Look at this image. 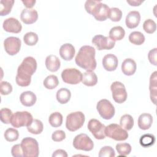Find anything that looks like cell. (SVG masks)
Instances as JSON below:
<instances>
[{
  "instance_id": "7a4b0ae2",
  "label": "cell",
  "mask_w": 157,
  "mask_h": 157,
  "mask_svg": "<svg viewBox=\"0 0 157 157\" xmlns=\"http://www.w3.org/2000/svg\"><path fill=\"white\" fill-rule=\"evenodd\" d=\"M95 54L96 51L94 47L90 45L82 46L75 56L76 64L86 71H94L97 65Z\"/></svg>"
},
{
  "instance_id": "bcb514c9",
  "label": "cell",
  "mask_w": 157,
  "mask_h": 157,
  "mask_svg": "<svg viewBox=\"0 0 157 157\" xmlns=\"http://www.w3.org/2000/svg\"><path fill=\"white\" fill-rule=\"evenodd\" d=\"M98 1H93V0H88L85 2V9L86 11L91 14V12L93 10V9L94 7V6L99 2Z\"/></svg>"
},
{
  "instance_id": "d6a6232c",
  "label": "cell",
  "mask_w": 157,
  "mask_h": 157,
  "mask_svg": "<svg viewBox=\"0 0 157 157\" xmlns=\"http://www.w3.org/2000/svg\"><path fill=\"white\" fill-rule=\"evenodd\" d=\"M43 84L47 89L53 90L58 85L59 80L56 75H50L44 79Z\"/></svg>"
},
{
  "instance_id": "277c9868",
  "label": "cell",
  "mask_w": 157,
  "mask_h": 157,
  "mask_svg": "<svg viewBox=\"0 0 157 157\" xmlns=\"http://www.w3.org/2000/svg\"><path fill=\"white\" fill-rule=\"evenodd\" d=\"M21 146L24 157H37L39 153L37 141L32 137H27L22 139Z\"/></svg>"
},
{
  "instance_id": "d6986e66",
  "label": "cell",
  "mask_w": 157,
  "mask_h": 157,
  "mask_svg": "<svg viewBox=\"0 0 157 157\" xmlns=\"http://www.w3.org/2000/svg\"><path fill=\"white\" fill-rule=\"evenodd\" d=\"M75 53L74 47L71 44H64L59 48L60 56L65 61H71Z\"/></svg>"
},
{
  "instance_id": "5b68a950",
  "label": "cell",
  "mask_w": 157,
  "mask_h": 157,
  "mask_svg": "<svg viewBox=\"0 0 157 157\" xmlns=\"http://www.w3.org/2000/svg\"><path fill=\"white\" fill-rule=\"evenodd\" d=\"M105 134L108 137L117 141L125 140L128 137V133L126 130L115 123L110 124L105 126Z\"/></svg>"
},
{
  "instance_id": "74e56055",
  "label": "cell",
  "mask_w": 157,
  "mask_h": 157,
  "mask_svg": "<svg viewBox=\"0 0 157 157\" xmlns=\"http://www.w3.org/2000/svg\"><path fill=\"white\" fill-rule=\"evenodd\" d=\"M1 121L4 124L10 123L11 118L12 116V112L8 108H2L0 110Z\"/></svg>"
},
{
  "instance_id": "9a60e30c",
  "label": "cell",
  "mask_w": 157,
  "mask_h": 157,
  "mask_svg": "<svg viewBox=\"0 0 157 157\" xmlns=\"http://www.w3.org/2000/svg\"><path fill=\"white\" fill-rule=\"evenodd\" d=\"M3 29L5 31L12 33H19L22 29V26L20 21L13 17L6 19L2 24Z\"/></svg>"
},
{
  "instance_id": "ac0fdd59",
  "label": "cell",
  "mask_w": 157,
  "mask_h": 157,
  "mask_svg": "<svg viewBox=\"0 0 157 157\" xmlns=\"http://www.w3.org/2000/svg\"><path fill=\"white\" fill-rule=\"evenodd\" d=\"M140 21V15L138 11L133 10L128 13L126 17L125 23L129 29L136 28Z\"/></svg>"
},
{
  "instance_id": "60d3db41",
  "label": "cell",
  "mask_w": 157,
  "mask_h": 157,
  "mask_svg": "<svg viewBox=\"0 0 157 157\" xmlns=\"http://www.w3.org/2000/svg\"><path fill=\"white\" fill-rule=\"evenodd\" d=\"M98 156L99 157H114L115 153L112 147L105 146L100 149Z\"/></svg>"
},
{
  "instance_id": "7402d4cb",
  "label": "cell",
  "mask_w": 157,
  "mask_h": 157,
  "mask_svg": "<svg viewBox=\"0 0 157 157\" xmlns=\"http://www.w3.org/2000/svg\"><path fill=\"white\" fill-rule=\"evenodd\" d=\"M47 69L50 72H56L60 67L61 62L59 59L53 55H50L47 56L45 61Z\"/></svg>"
},
{
  "instance_id": "f1b7e54d",
  "label": "cell",
  "mask_w": 157,
  "mask_h": 157,
  "mask_svg": "<svg viewBox=\"0 0 157 157\" xmlns=\"http://www.w3.org/2000/svg\"><path fill=\"white\" fill-rule=\"evenodd\" d=\"M120 126L126 131L131 130L134 126V119L129 114L123 115L120 120Z\"/></svg>"
},
{
  "instance_id": "f35d334b",
  "label": "cell",
  "mask_w": 157,
  "mask_h": 157,
  "mask_svg": "<svg viewBox=\"0 0 157 157\" xmlns=\"http://www.w3.org/2000/svg\"><path fill=\"white\" fill-rule=\"evenodd\" d=\"M144 30L148 34H152L156 29V24L154 20L151 19L146 20L143 24Z\"/></svg>"
},
{
  "instance_id": "d590c367",
  "label": "cell",
  "mask_w": 157,
  "mask_h": 157,
  "mask_svg": "<svg viewBox=\"0 0 157 157\" xmlns=\"http://www.w3.org/2000/svg\"><path fill=\"white\" fill-rule=\"evenodd\" d=\"M115 148L120 156H126L131 151V146L128 143L117 144Z\"/></svg>"
},
{
  "instance_id": "ffe728a7",
  "label": "cell",
  "mask_w": 157,
  "mask_h": 157,
  "mask_svg": "<svg viewBox=\"0 0 157 157\" xmlns=\"http://www.w3.org/2000/svg\"><path fill=\"white\" fill-rule=\"evenodd\" d=\"M136 63L135 61L131 58L125 59L121 64V71L126 75H132L136 72Z\"/></svg>"
},
{
  "instance_id": "83f0119b",
  "label": "cell",
  "mask_w": 157,
  "mask_h": 157,
  "mask_svg": "<svg viewBox=\"0 0 157 157\" xmlns=\"http://www.w3.org/2000/svg\"><path fill=\"white\" fill-rule=\"evenodd\" d=\"M27 129L31 134H39L44 129V125L40 120L34 119L31 123L27 126Z\"/></svg>"
},
{
  "instance_id": "e575fe53",
  "label": "cell",
  "mask_w": 157,
  "mask_h": 157,
  "mask_svg": "<svg viewBox=\"0 0 157 157\" xmlns=\"http://www.w3.org/2000/svg\"><path fill=\"white\" fill-rule=\"evenodd\" d=\"M38 36L33 32H28L23 36V40L25 44L29 46L35 45L38 42Z\"/></svg>"
},
{
  "instance_id": "ee69618b",
  "label": "cell",
  "mask_w": 157,
  "mask_h": 157,
  "mask_svg": "<svg viewBox=\"0 0 157 157\" xmlns=\"http://www.w3.org/2000/svg\"><path fill=\"white\" fill-rule=\"evenodd\" d=\"M11 153L14 157H24L21 144L14 145L11 149Z\"/></svg>"
},
{
  "instance_id": "44dd1931",
  "label": "cell",
  "mask_w": 157,
  "mask_h": 157,
  "mask_svg": "<svg viewBox=\"0 0 157 157\" xmlns=\"http://www.w3.org/2000/svg\"><path fill=\"white\" fill-rule=\"evenodd\" d=\"M20 100L22 105L26 107H31L36 103L37 97L33 92L26 91L20 94Z\"/></svg>"
},
{
  "instance_id": "7c38bea8",
  "label": "cell",
  "mask_w": 157,
  "mask_h": 157,
  "mask_svg": "<svg viewBox=\"0 0 157 157\" xmlns=\"http://www.w3.org/2000/svg\"><path fill=\"white\" fill-rule=\"evenodd\" d=\"M110 12V9L109 7L107 4L99 1L93 9L91 15H92L96 20L102 21L109 17Z\"/></svg>"
},
{
  "instance_id": "f546056e",
  "label": "cell",
  "mask_w": 157,
  "mask_h": 157,
  "mask_svg": "<svg viewBox=\"0 0 157 157\" xmlns=\"http://www.w3.org/2000/svg\"><path fill=\"white\" fill-rule=\"evenodd\" d=\"M15 1L13 0H1L0 1V15L5 16L8 15L12 10Z\"/></svg>"
},
{
  "instance_id": "c3c4849f",
  "label": "cell",
  "mask_w": 157,
  "mask_h": 157,
  "mask_svg": "<svg viewBox=\"0 0 157 157\" xmlns=\"http://www.w3.org/2000/svg\"><path fill=\"white\" fill-rule=\"evenodd\" d=\"M21 2L26 8L31 9L34 6L36 1L35 0H27V1H22Z\"/></svg>"
},
{
  "instance_id": "8d00e7d4",
  "label": "cell",
  "mask_w": 157,
  "mask_h": 157,
  "mask_svg": "<svg viewBox=\"0 0 157 157\" xmlns=\"http://www.w3.org/2000/svg\"><path fill=\"white\" fill-rule=\"evenodd\" d=\"M5 139L8 142H14L16 141L19 137L18 131L14 128H8L4 132Z\"/></svg>"
},
{
  "instance_id": "6da1fadb",
  "label": "cell",
  "mask_w": 157,
  "mask_h": 157,
  "mask_svg": "<svg viewBox=\"0 0 157 157\" xmlns=\"http://www.w3.org/2000/svg\"><path fill=\"white\" fill-rule=\"evenodd\" d=\"M37 69L36 60L32 56L26 57L17 69L15 81L20 86H28L30 85L31 76Z\"/></svg>"
},
{
  "instance_id": "3957f363",
  "label": "cell",
  "mask_w": 157,
  "mask_h": 157,
  "mask_svg": "<svg viewBox=\"0 0 157 157\" xmlns=\"http://www.w3.org/2000/svg\"><path fill=\"white\" fill-rule=\"evenodd\" d=\"M85 120V115L82 112H72L66 117V127L70 131H75L82 127Z\"/></svg>"
},
{
  "instance_id": "8992f818",
  "label": "cell",
  "mask_w": 157,
  "mask_h": 157,
  "mask_svg": "<svg viewBox=\"0 0 157 157\" xmlns=\"http://www.w3.org/2000/svg\"><path fill=\"white\" fill-rule=\"evenodd\" d=\"M33 120V116L29 112L27 111H18L12 115L10 124L14 128L27 127L31 123Z\"/></svg>"
},
{
  "instance_id": "5bb4252c",
  "label": "cell",
  "mask_w": 157,
  "mask_h": 157,
  "mask_svg": "<svg viewBox=\"0 0 157 157\" xmlns=\"http://www.w3.org/2000/svg\"><path fill=\"white\" fill-rule=\"evenodd\" d=\"M92 43L96 47L98 50H110L115 46V42L109 37L102 35H96L92 39Z\"/></svg>"
},
{
  "instance_id": "4fadbf2b",
  "label": "cell",
  "mask_w": 157,
  "mask_h": 157,
  "mask_svg": "<svg viewBox=\"0 0 157 157\" xmlns=\"http://www.w3.org/2000/svg\"><path fill=\"white\" fill-rule=\"evenodd\" d=\"M21 40L17 37L10 36L6 38L4 41L5 51L9 55L13 56L17 54L21 48Z\"/></svg>"
},
{
  "instance_id": "52a82bcc",
  "label": "cell",
  "mask_w": 157,
  "mask_h": 157,
  "mask_svg": "<svg viewBox=\"0 0 157 157\" xmlns=\"http://www.w3.org/2000/svg\"><path fill=\"white\" fill-rule=\"evenodd\" d=\"M82 72L75 68H67L61 72V78L64 82L70 85L78 84L82 80Z\"/></svg>"
},
{
  "instance_id": "30bf717a",
  "label": "cell",
  "mask_w": 157,
  "mask_h": 157,
  "mask_svg": "<svg viewBox=\"0 0 157 157\" xmlns=\"http://www.w3.org/2000/svg\"><path fill=\"white\" fill-rule=\"evenodd\" d=\"M110 90L115 102L121 104L126 101L128 94L125 86L121 82L118 81L113 82L110 86Z\"/></svg>"
},
{
  "instance_id": "484cf974",
  "label": "cell",
  "mask_w": 157,
  "mask_h": 157,
  "mask_svg": "<svg viewBox=\"0 0 157 157\" xmlns=\"http://www.w3.org/2000/svg\"><path fill=\"white\" fill-rule=\"evenodd\" d=\"M71 97V93L69 90L66 88H61L56 92V98L58 102L61 104L68 102Z\"/></svg>"
},
{
  "instance_id": "9c48e42d",
  "label": "cell",
  "mask_w": 157,
  "mask_h": 157,
  "mask_svg": "<svg viewBox=\"0 0 157 157\" xmlns=\"http://www.w3.org/2000/svg\"><path fill=\"white\" fill-rule=\"evenodd\" d=\"M96 109L100 116L105 120H110L115 115V108L113 104L107 99L100 100L96 105Z\"/></svg>"
},
{
  "instance_id": "f6af8a7d",
  "label": "cell",
  "mask_w": 157,
  "mask_h": 157,
  "mask_svg": "<svg viewBox=\"0 0 157 157\" xmlns=\"http://www.w3.org/2000/svg\"><path fill=\"white\" fill-rule=\"evenodd\" d=\"M156 55H157V48H154L153 49L150 50L148 54V58L151 64L154 66H157L156 62Z\"/></svg>"
},
{
  "instance_id": "4316f807",
  "label": "cell",
  "mask_w": 157,
  "mask_h": 157,
  "mask_svg": "<svg viewBox=\"0 0 157 157\" xmlns=\"http://www.w3.org/2000/svg\"><path fill=\"white\" fill-rule=\"evenodd\" d=\"M125 36L124 29L120 26H114L109 31V37L113 41L121 40Z\"/></svg>"
},
{
  "instance_id": "d4e9b609",
  "label": "cell",
  "mask_w": 157,
  "mask_h": 157,
  "mask_svg": "<svg viewBox=\"0 0 157 157\" xmlns=\"http://www.w3.org/2000/svg\"><path fill=\"white\" fill-rule=\"evenodd\" d=\"M82 83L88 86H93L96 85L98 77L96 74L93 71H86L82 75Z\"/></svg>"
},
{
  "instance_id": "4dcf8cb0",
  "label": "cell",
  "mask_w": 157,
  "mask_h": 157,
  "mask_svg": "<svg viewBox=\"0 0 157 157\" xmlns=\"http://www.w3.org/2000/svg\"><path fill=\"white\" fill-rule=\"evenodd\" d=\"M144 35L139 31H133L129 36V40L132 44L140 45L145 42Z\"/></svg>"
},
{
  "instance_id": "e0dca14e",
  "label": "cell",
  "mask_w": 157,
  "mask_h": 157,
  "mask_svg": "<svg viewBox=\"0 0 157 157\" xmlns=\"http://www.w3.org/2000/svg\"><path fill=\"white\" fill-rule=\"evenodd\" d=\"M102 66L105 70L107 71H115L118 64L117 57L113 54H107L102 59Z\"/></svg>"
},
{
  "instance_id": "681fc988",
  "label": "cell",
  "mask_w": 157,
  "mask_h": 157,
  "mask_svg": "<svg viewBox=\"0 0 157 157\" xmlns=\"http://www.w3.org/2000/svg\"><path fill=\"white\" fill-rule=\"evenodd\" d=\"M144 1H137V0H132V1H127V2L131 6H140Z\"/></svg>"
},
{
  "instance_id": "603a6c76",
  "label": "cell",
  "mask_w": 157,
  "mask_h": 157,
  "mask_svg": "<svg viewBox=\"0 0 157 157\" xmlns=\"http://www.w3.org/2000/svg\"><path fill=\"white\" fill-rule=\"evenodd\" d=\"M153 123V117L151 114L144 113L141 114L137 121L138 126L140 129L147 130L148 129Z\"/></svg>"
},
{
  "instance_id": "7dc6e473",
  "label": "cell",
  "mask_w": 157,
  "mask_h": 157,
  "mask_svg": "<svg viewBox=\"0 0 157 157\" xmlns=\"http://www.w3.org/2000/svg\"><path fill=\"white\" fill-rule=\"evenodd\" d=\"M53 157H67V154L66 151L62 149H58L55 150L52 154Z\"/></svg>"
},
{
  "instance_id": "836d02e7",
  "label": "cell",
  "mask_w": 157,
  "mask_h": 157,
  "mask_svg": "<svg viewBox=\"0 0 157 157\" xmlns=\"http://www.w3.org/2000/svg\"><path fill=\"white\" fill-rule=\"evenodd\" d=\"M48 122L52 127H59L63 123V115L58 112L52 113L48 118Z\"/></svg>"
},
{
  "instance_id": "7bdbcfd3",
  "label": "cell",
  "mask_w": 157,
  "mask_h": 157,
  "mask_svg": "<svg viewBox=\"0 0 157 157\" xmlns=\"http://www.w3.org/2000/svg\"><path fill=\"white\" fill-rule=\"evenodd\" d=\"M66 138L65 132L62 130H56L52 135V139L55 142H61Z\"/></svg>"
},
{
  "instance_id": "2e32d148",
  "label": "cell",
  "mask_w": 157,
  "mask_h": 157,
  "mask_svg": "<svg viewBox=\"0 0 157 157\" xmlns=\"http://www.w3.org/2000/svg\"><path fill=\"white\" fill-rule=\"evenodd\" d=\"M38 18V13L35 9H25L20 15L21 20L26 25H30L35 23Z\"/></svg>"
},
{
  "instance_id": "cb8c5ba5",
  "label": "cell",
  "mask_w": 157,
  "mask_h": 157,
  "mask_svg": "<svg viewBox=\"0 0 157 157\" xmlns=\"http://www.w3.org/2000/svg\"><path fill=\"white\" fill-rule=\"evenodd\" d=\"M156 71H155L150 76V85H149V90H150V99L154 104L156 103V93H157V76H156Z\"/></svg>"
},
{
  "instance_id": "8fae6325",
  "label": "cell",
  "mask_w": 157,
  "mask_h": 157,
  "mask_svg": "<svg viewBox=\"0 0 157 157\" xmlns=\"http://www.w3.org/2000/svg\"><path fill=\"white\" fill-rule=\"evenodd\" d=\"M88 129L91 132L95 139L98 140L104 139L105 137V126L96 119H91L88 123Z\"/></svg>"
},
{
  "instance_id": "ab89813d",
  "label": "cell",
  "mask_w": 157,
  "mask_h": 157,
  "mask_svg": "<svg viewBox=\"0 0 157 157\" xmlns=\"http://www.w3.org/2000/svg\"><path fill=\"white\" fill-rule=\"evenodd\" d=\"M122 17V12L121 10L117 7H112L110 9L109 18L111 21L114 22L119 21Z\"/></svg>"
},
{
  "instance_id": "ba28073f",
  "label": "cell",
  "mask_w": 157,
  "mask_h": 157,
  "mask_svg": "<svg viewBox=\"0 0 157 157\" xmlns=\"http://www.w3.org/2000/svg\"><path fill=\"white\" fill-rule=\"evenodd\" d=\"M73 146L77 150L89 151L93 150L94 144L93 140L86 134H80L76 136L73 140Z\"/></svg>"
},
{
  "instance_id": "1f68e13d",
  "label": "cell",
  "mask_w": 157,
  "mask_h": 157,
  "mask_svg": "<svg viewBox=\"0 0 157 157\" xmlns=\"http://www.w3.org/2000/svg\"><path fill=\"white\" fill-rule=\"evenodd\" d=\"M155 140L156 139L154 135L151 134H145L140 137L139 139V143L143 147L147 148L153 145Z\"/></svg>"
},
{
  "instance_id": "b9f144b4",
  "label": "cell",
  "mask_w": 157,
  "mask_h": 157,
  "mask_svg": "<svg viewBox=\"0 0 157 157\" xmlns=\"http://www.w3.org/2000/svg\"><path fill=\"white\" fill-rule=\"evenodd\" d=\"M0 91L2 95H8L12 91V86L8 82L2 81L1 82Z\"/></svg>"
}]
</instances>
